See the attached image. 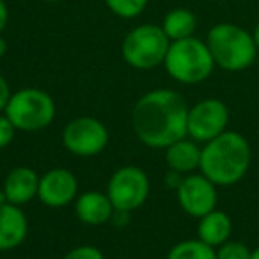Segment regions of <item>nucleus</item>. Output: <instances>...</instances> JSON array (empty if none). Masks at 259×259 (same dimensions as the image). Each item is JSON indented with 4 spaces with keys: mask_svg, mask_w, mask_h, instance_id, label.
<instances>
[{
    "mask_svg": "<svg viewBox=\"0 0 259 259\" xmlns=\"http://www.w3.org/2000/svg\"><path fill=\"white\" fill-rule=\"evenodd\" d=\"M64 259H105V255L93 245H82L75 247L64 255Z\"/></svg>",
    "mask_w": 259,
    "mask_h": 259,
    "instance_id": "21",
    "label": "nucleus"
},
{
    "mask_svg": "<svg viewBox=\"0 0 259 259\" xmlns=\"http://www.w3.org/2000/svg\"><path fill=\"white\" fill-rule=\"evenodd\" d=\"M107 8L115 16L124 20H132L141 16V13L148 6V0H105Z\"/></svg>",
    "mask_w": 259,
    "mask_h": 259,
    "instance_id": "19",
    "label": "nucleus"
},
{
    "mask_svg": "<svg viewBox=\"0 0 259 259\" xmlns=\"http://www.w3.org/2000/svg\"><path fill=\"white\" fill-rule=\"evenodd\" d=\"M188 105L180 93L155 89L141 96L132 112V126L137 139L148 148L165 149L187 137Z\"/></svg>",
    "mask_w": 259,
    "mask_h": 259,
    "instance_id": "1",
    "label": "nucleus"
},
{
    "mask_svg": "<svg viewBox=\"0 0 259 259\" xmlns=\"http://www.w3.org/2000/svg\"><path fill=\"white\" fill-rule=\"evenodd\" d=\"M252 163V148L238 132L226 130L201 149L199 170L217 187H231L247 176Z\"/></svg>",
    "mask_w": 259,
    "mask_h": 259,
    "instance_id": "2",
    "label": "nucleus"
},
{
    "mask_svg": "<svg viewBox=\"0 0 259 259\" xmlns=\"http://www.w3.org/2000/svg\"><path fill=\"white\" fill-rule=\"evenodd\" d=\"M9 100H11V89H9V83L6 82V78L0 75V112L6 110Z\"/></svg>",
    "mask_w": 259,
    "mask_h": 259,
    "instance_id": "23",
    "label": "nucleus"
},
{
    "mask_svg": "<svg viewBox=\"0 0 259 259\" xmlns=\"http://www.w3.org/2000/svg\"><path fill=\"white\" fill-rule=\"evenodd\" d=\"M229 124V108L219 98H206L188 108L187 135L195 142H209Z\"/></svg>",
    "mask_w": 259,
    "mask_h": 259,
    "instance_id": "8",
    "label": "nucleus"
},
{
    "mask_svg": "<svg viewBox=\"0 0 259 259\" xmlns=\"http://www.w3.org/2000/svg\"><path fill=\"white\" fill-rule=\"evenodd\" d=\"M160 27L172 43V41H181L194 36L195 29H197V18L190 9L174 8L163 16V22Z\"/></svg>",
    "mask_w": 259,
    "mask_h": 259,
    "instance_id": "17",
    "label": "nucleus"
},
{
    "mask_svg": "<svg viewBox=\"0 0 259 259\" xmlns=\"http://www.w3.org/2000/svg\"><path fill=\"white\" fill-rule=\"evenodd\" d=\"M170 39L162 27L144 23L126 34L121 54L128 66L135 69H153L163 64L169 52Z\"/></svg>",
    "mask_w": 259,
    "mask_h": 259,
    "instance_id": "5",
    "label": "nucleus"
},
{
    "mask_svg": "<svg viewBox=\"0 0 259 259\" xmlns=\"http://www.w3.org/2000/svg\"><path fill=\"white\" fill-rule=\"evenodd\" d=\"M16 128L13 126V122L9 121L6 115H0V149L8 148L15 139Z\"/></svg>",
    "mask_w": 259,
    "mask_h": 259,
    "instance_id": "22",
    "label": "nucleus"
},
{
    "mask_svg": "<svg viewBox=\"0 0 259 259\" xmlns=\"http://www.w3.org/2000/svg\"><path fill=\"white\" fill-rule=\"evenodd\" d=\"M176 199L180 208L187 215L201 219L209 211L217 209L219 192H217V185L211 180H208L204 174L192 172L187 174L178 185Z\"/></svg>",
    "mask_w": 259,
    "mask_h": 259,
    "instance_id": "10",
    "label": "nucleus"
},
{
    "mask_svg": "<svg viewBox=\"0 0 259 259\" xmlns=\"http://www.w3.org/2000/svg\"><path fill=\"white\" fill-rule=\"evenodd\" d=\"M4 112L16 130L39 132L54 121L55 103L50 94L45 91L25 87L11 94V100Z\"/></svg>",
    "mask_w": 259,
    "mask_h": 259,
    "instance_id": "6",
    "label": "nucleus"
},
{
    "mask_svg": "<svg viewBox=\"0 0 259 259\" xmlns=\"http://www.w3.org/2000/svg\"><path fill=\"white\" fill-rule=\"evenodd\" d=\"M37 188H39V174L29 167H16L6 176L2 190L8 197V202L22 206L36 197Z\"/></svg>",
    "mask_w": 259,
    "mask_h": 259,
    "instance_id": "13",
    "label": "nucleus"
},
{
    "mask_svg": "<svg viewBox=\"0 0 259 259\" xmlns=\"http://www.w3.org/2000/svg\"><path fill=\"white\" fill-rule=\"evenodd\" d=\"M8 202V197H6V194H4V190L0 192V204H6Z\"/></svg>",
    "mask_w": 259,
    "mask_h": 259,
    "instance_id": "28",
    "label": "nucleus"
},
{
    "mask_svg": "<svg viewBox=\"0 0 259 259\" xmlns=\"http://www.w3.org/2000/svg\"><path fill=\"white\" fill-rule=\"evenodd\" d=\"M217 250V259H250L252 250L243 243V241H226Z\"/></svg>",
    "mask_w": 259,
    "mask_h": 259,
    "instance_id": "20",
    "label": "nucleus"
},
{
    "mask_svg": "<svg viewBox=\"0 0 259 259\" xmlns=\"http://www.w3.org/2000/svg\"><path fill=\"white\" fill-rule=\"evenodd\" d=\"M114 204L107 194L101 192H83L75 204V213L83 224L89 226H101L108 222L114 215Z\"/></svg>",
    "mask_w": 259,
    "mask_h": 259,
    "instance_id": "14",
    "label": "nucleus"
},
{
    "mask_svg": "<svg viewBox=\"0 0 259 259\" xmlns=\"http://www.w3.org/2000/svg\"><path fill=\"white\" fill-rule=\"evenodd\" d=\"M107 195L115 211L128 213L141 208L149 195L148 174L132 165L115 170L108 181Z\"/></svg>",
    "mask_w": 259,
    "mask_h": 259,
    "instance_id": "7",
    "label": "nucleus"
},
{
    "mask_svg": "<svg viewBox=\"0 0 259 259\" xmlns=\"http://www.w3.org/2000/svg\"><path fill=\"white\" fill-rule=\"evenodd\" d=\"M78 192V181L68 169H52L39 178L37 197L48 208H64Z\"/></svg>",
    "mask_w": 259,
    "mask_h": 259,
    "instance_id": "11",
    "label": "nucleus"
},
{
    "mask_svg": "<svg viewBox=\"0 0 259 259\" xmlns=\"http://www.w3.org/2000/svg\"><path fill=\"white\" fill-rule=\"evenodd\" d=\"M8 20H9L8 6H6L4 0H0V34H2V30H4L6 25H8Z\"/></svg>",
    "mask_w": 259,
    "mask_h": 259,
    "instance_id": "24",
    "label": "nucleus"
},
{
    "mask_svg": "<svg viewBox=\"0 0 259 259\" xmlns=\"http://www.w3.org/2000/svg\"><path fill=\"white\" fill-rule=\"evenodd\" d=\"M169 76L185 85H195L211 76L215 61L206 41L195 36L181 41H172L163 61Z\"/></svg>",
    "mask_w": 259,
    "mask_h": 259,
    "instance_id": "4",
    "label": "nucleus"
},
{
    "mask_svg": "<svg viewBox=\"0 0 259 259\" xmlns=\"http://www.w3.org/2000/svg\"><path fill=\"white\" fill-rule=\"evenodd\" d=\"M215 66L229 73H240L248 69L257 59V47L252 32L236 23H217L209 29L206 37Z\"/></svg>",
    "mask_w": 259,
    "mask_h": 259,
    "instance_id": "3",
    "label": "nucleus"
},
{
    "mask_svg": "<svg viewBox=\"0 0 259 259\" xmlns=\"http://www.w3.org/2000/svg\"><path fill=\"white\" fill-rule=\"evenodd\" d=\"M29 224L25 213L11 202L0 204V252L20 247L27 238Z\"/></svg>",
    "mask_w": 259,
    "mask_h": 259,
    "instance_id": "12",
    "label": "nucleus"
},
{
    "mask_svg": "<svg viewBox=\"0 0 259 259\" xmlns=\"http://www.w3.org/2000/svg\"><path fill=\"white\" fill-rule=\"evenodd\" d=\"M45 2H61V0H45Z\"/></svg>",
    "mask_w": 259,
    "mask_h": 259,
    "instance_id": "29",
    "label": "nucleus"
},
{
    "mask_svg": "<svg viewBox=\"0 0 259 259\" xmlns=\"http://www.w3.org/2000/svg\"><path fill=\"white\" fill-rule=\"evenodd\" d=\"M201 149L194 139H180L165 148V162L172 172L192 174L201 165Z\"/></svg>",
    "mask_w": 259,
    "mask_h": 259,
    "instance_id": "15",
    "label": "nucleus"
},
{
    "mask_svg": "<svg viewBox=\"0 0 259 259\" xmlns=\"http://www.w3.org/2000/svg\"><path fill=\"white\" fill-rule=\"evenodd\" d=\"M250 259H259V247H255L254 250H252V255Z\"/></svg>",
    "mask_w": 259,
    "mask_h": 259,
    "instance_id": "27",
    "label": "nucleus"
},
{
    "mask_svg": "<svg viewBox=\"0 0 259 259\" xmlns=\"http://www.w3.org/2000/svg\"><path fill=\"white\" fill-rule=\"evenodd\" d=\"M252 37H254V41H255V47H257V50H259V22L255 23L254 30H252Z\"/></svg>",
    "mask_w": 259,
    "mask_h": 259,
    "instance_id": "25",
    "label": "nucleus"
},
{
    "mask_svg": "<svg viewBox=\"0 0 259 259\" xmlns=\"http://www.w3.org/2000/svg\"><path fill=\"white\" fill-rule=\"evenodd\" d=\"M231 233H233V222H231L229 215L220 211V209H213L208 215L199 219L197 236L209 247L217 248L226 241H229Z\"/></svg>",
    "mask_w": 259,
    "mask_h": 259,
    "instance_id": "16",
    "label": "nucleus"
},
{
    "mask_svg": "<svg viewBox=\"0 0 259 259\" xmlns=\"http://www.w3.org/2000/svg\"><path fill=\"white\" fill-rule=\"evenodd\" d=\"M62 144L76 156H94L108 144V130L94 117H76L62 130Z\"/></svg>",
    "mask_w": 259,
    "mask_h": 259,
    "instance_id": "9",
    "label": "nucleus"
},
{
    "mask_svg": "<svg viewBox=\"0 0 259 259\" xmlns=\"http://www.w3.org/2000/svg\"><path fill=\"white\" fill-rule=\"evenodd\" d=\"M167 259H217V250L199 238L197 240H185L170 248Z\"/></svg>",
    "mask_w": 259,
    "mask_h": 259,
    "instance_id": "18",
    "label": "nucleus"
},
{
    "mask_svg": "<svg viewBox=\"0 0 259 259\" xmlns=\"http://www.w3.org/2000/svg\"><path fill=\"white\" fill-rule=\"evenodd\" d=\"M6 50H8V45H6V39L2 36H0V57L6 54Z\"/></svg>",
    "mask_w": 259,
    "mask_h": 259,
    "instance_id": "26",
    "label": "nucleus"
}]
</instances>
